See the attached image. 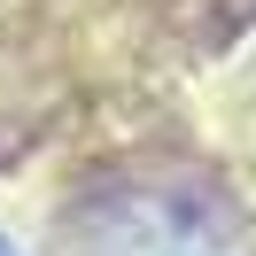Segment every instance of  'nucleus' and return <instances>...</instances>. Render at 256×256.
<instances>
[{"label":"nucleus","mask_w":256,"mask_h":256,"mask_svg":"<svg viewBox=\"0 0 256 256\" xmlns=\"http://www.w3.org/2000/svg\"><path fill=\"white\" fill-rule=\"evenodd\" d=\"M0 256H8V248H0Z\"/></svg>","instance_id":"f257e3e1"}]
</instances>
